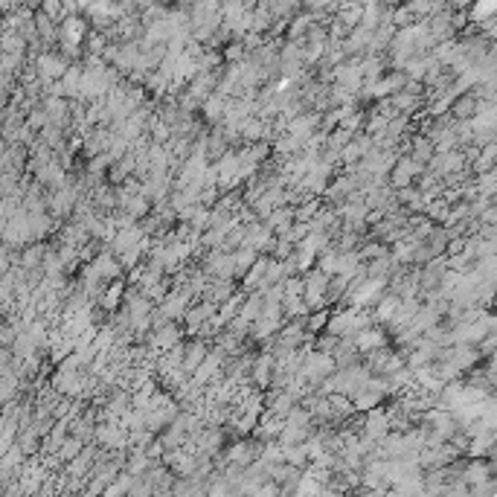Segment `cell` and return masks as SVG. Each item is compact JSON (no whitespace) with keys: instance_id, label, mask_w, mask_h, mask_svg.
<instances>
[{"instance_id":"cell-1","label":"cell","mask_w":497,"mask_h":497,"mask_svg":"<svg viewBox=\"0 0 497 497\" xmlns=\"http://www.w3.org/2000/svg\"><path fill=\"white\" fill-rule=\"evenodd\" d=\"M192 302H195V297H192L189 288H172V291L166 294V300L160 302V311L166 314L169 320L184 323V317H186V311H189Z\"/></svg>"},{"instance_id":"cell-2","label":"cell","mask_w":497,"mask_h":497,"mask_svg":"<svg viewBox=\"0 0 497 497\" xmlns=\"http://www.w3.org/2000/svg\"><path fill=\"white\" fill-rule=\"evenodd\" d=\"M67 62L62 56H56V53H41V56H35V70H38V76H41V82L44 84H50V82H56V79H62L64 73H67Z\"/></svg>"},{"instance_id":"cell-3","label":"cell","mask_w":497,"mask_h":497,"mask_svg":"<svg viewBox=\"0 0 497 497\" xmlns=\"http://www.w3.org/2000/svg\"><path fill=\"white\" fill-rule=\"evenodd\" d=\"M93 265V271L99 274V280L102 282H114V280H119V276H123V262H119V256L117 253H111L108 247H102L99 253H96V259L90 262Z\"/></svg>"},{"instance_id":"cell-4","label":"cell","mask_w":497,"mask_h":497,"mask_svg":"<svg viewBox=\"0 0 497 497\" xmlns=\"http://www.w3.org/2000/svg\"><path fill=\"white\" fill-rule=\"evenodd\" d=\"M416 175H422V163L413 160V157H402V160L393 166V172H390V184L396 189H404V186L413 184Z\"/></svg>"},{"instance_id":"cell-5","label":"cell","mask_w":497,"mask_h":497,"mask_svg":"<svg viewBox=\"0 0 497 497\" xmlns=\"http://www.w3.org/2000/svg\"><path fill=\"white\" fill-rule=\"evenodd\" d=\"M224 111H227V96H221V93H213V96H207V99L201 102V117L207 119V125H218L224 119Z\"/></svg>"},{"instance_id":"cell-6","label":"cell","mask_w":497,"mask_h":497,"mask_svg":"<svg viewBox=\"0 0 497 497\" xmlns=\"http://www.w3.org/2000/svg\"><path fill=\"white\" fill-rule=\"evenodd\" d=\"M387 343V335H384V329L381 326H367V329H361L358 335H355V346L361 349V352H369V349H375V346H384Z\"/></svg>"},{"instance_id":"cell-7","label":"cell","mask_w":497,"mask_h":497,"mask_svg":"<svg viewBox=\"0 0 497 497\" xmlns=\"http://www.w3.org/2000/svg\"><path fill=\"white\" fill-rule=\"evenodd\" d=\"M245 300H247V291H236L230 300H224L221 306H218V320H221L224 326L233 323L239 314H241V306H245Z\"/></svg>"},{"instance_id":"cell-8","label":"cell","mask_w":497,"mask_h":497,"mask_svg":"<svg viewBox=\"0 0 497 497\" xmlns=\"http://www.w3.org/2000/svg\"><path fill=\"white\" fill-rule=\"evenodd\" d=\"M236 288H241V285H239V280H221V276H215V280L210 282V288H207V294H204V297L221 306L224 300H230V297L236 294Z\"/></svg>"},{"instance_id":"cell-9","label":"cell","mask_w":497,"mask_h":497,"mask_svg":"<svg viewBox=\"0 0 497 497\" xmlns=\"http://www.w3.org/2000/svg\"><path fill=\"white\" fill-rule=\"evenodd\" d=\"M265 221H268V227L274 230L276 236H282L285 230L297 221V210H294V207H288V204H285V207H276L268 218H265Z\"/></svg>"},{"instance_id":"cell-10","label":"cell","mask_w":497,"mask_h":497,"mask_svg":"<svg viewBox=\"0 0 497 497\" xmlns=\"http://www.w3.org/2000/svg\"><path fill=\"white\" fill-rule=\"evenodd\" d=\"M256 259H259V250L256 247H250V245H241L239 250H236V280L241 282L247 276V271L256 265Z\"/></svg>"},{"instance_id":"cell-11","label":"cell","mask_w":497,"mask_h":497,"mask_svg":"<svg viewBox=\"0 0 497 497\" xmlns=\"http://www.w3.org/2000/svg\"><path fill=\"white\" fill-rule=\"evenodd\" d=\"M262 314H265V294H262V291H250L247 300H245V306H241V314H239V317L256 323Z\"/></svg>"},{"instance_id":"cell-12","label":"cell","mask_w":497,"mask_h":497,"mask_svg":"<svg viewBox=\"0 0 497 497\" xmlns=\"http://www.w3.org/2000/svg\"><path fill=\"white\" fill-rule=\"evenodd\" d=\"M285 463L297 465V468H308L311 465V454H308L306 442H302V445H285Z\"/></svg>"},{"instance_id":"cell-13","label":"cell","mask_w":497,"mask_h":497,"mask_svg":"<svg viewBox=\"0 0 497 497\" xmlns=\"http://www.w3.org/2000/svg\"><path fill=\"white\" fill-rule=\"evenodd\" d=\"M149 137H151V143H169L175 134H172V125L163 123V119L154 114V117L149 119Z\"/></svg>"},{"instance_id":"cell-14","label":"cell","mask_w":497,"mask_h":497,"mask_svg":"<svg viewBox=\"0 0 497 497\" xmlns=\"http://www.w3.org/2000/svg\"><path fill=\"white\" fill-rule=\"evenodd\" d=\"M329 317H332L329 308H314L308 317H306V329H308V335H320V332H326V326H329Z\"/></svg>"},{"instance_id":"cell-15","label":"cell","mask_w":497,"mask_h":497,"mask_svg":"<svg viewBox=\"0 0 497 497\" xmlns=\"http://www.w3.org/2000/svg\"><path fill=\"white\" fill-rule=\"evenodd\" d=\"M384 402V393H378V390H372V387H367L361 396H355V407H358V413H367V410H372V407H378Z\"/></svg>"},{"instance_id":"cell-16","label":"cell","mask_w":497,"mask_h":497,"mask_svg":"<svg viewBox=\"0 0 497 497\" xmlns=\"http://www.w3.org/2000/svg\"><path fill=\"white\" fill-rule=\"evenodd\" d=\"M323 207H326V198H323V195L308 198L306 204H300V207H297V221H311V218L317 215Z\"/></svg>"},{"instance_id":"cell-17","label":"cell","mask_w":497,"mask_h":497,"mask_svg":"<svg viewBox=\"0 0 497 497\" xmlns=\"http://www.w3.org/2000/svg\"><path fill=\"white\" fill-rule=\"evenodd\" d=\"M393 102H396V108H398V114H410V111H416L419 108V96L413 93V90H398V93H393Z\"/></svg>"},{"instance_id":"cell-18","label":"cell","mask_w":497,"mask_h":497,"mask_svg":"<svg viewBox=\"0 0 497 497\" xmlns=\"http://www.w3.org/2000/svg\"><path fill=\"white\" fill-rule=\"evenodd\" d=\"M82 451H84V442L79 439V436H73V433H70V436H67V442H64L62 448H58V457H62L64 463H70V459H76Z\"/></svg>"},{"instance_id":"cell-19","label":"cell","mask_w":497,"mask_h":497,"mask_svg":"<svg viewBox=\"0 0 497 497\" xmlns=\"http://www.w3.org/2000/svg\"><path fill=\"white\" fill-rule=\"evenodd\" d=\"M358 253H361V259H363V262H372V259L384 256L387 247L381 245V241H363V245L358 247Z\"/></svg>"},{"instance_id":"cell-20","label":"cell","mask_w":497,"mask_h":497,"mask_svg":"<svg viewBox=\"0 0 497 497\" xmlns=\"http://www.w3.org/2000/svg\"><path fill=\"white\" fill-rule=\"evenodd\" d=\"M294 250H297V245H294V241H288L285 236H276V241H274V250H271V256H274V259H288Z\"/></svg>"},{"instance_id":"cell-21","label":"cell","mask_w":497,"mask_h":497,"mask_svg":"<svg viewBox=\"0 0 497 497\" xmlns=\"http://www.w3.org/2000/svg\"><path fill=\"white\" fill-rule=\"evenodd\" d=\"M410 157H413V160H419V163H428V160H431V143H428L425 137H416Z\"/></svg>"},{"instance_id":"cell-22","label":"cell","mask_w":497,"mask_h":497,"mask_svg":"<svg viewBox=\"0 0 497 497\" xmlns=\"http://www.w3.org/2000/svg\"><path fill=\"white\" fill-rule=\"evenodd\" d=\"M459 3H465V0H459Z\"/></svg>"}]
</instances>
